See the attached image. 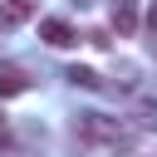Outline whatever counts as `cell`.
<instances>
[{
  "instance_id": "1",
  "label": "cell",
  "mask_w": 157,
  "mask_h": 157,
  "mask_svg": "<svg viewBox=\"0 0 157 157\" xmlns=\"http://www.w3.org/2000/svg\"><path fill=\"white\" fill-rule=\"evenodd\" d=\"M74 132L93 147H113V152H132V128L123 118H108V113H78Z\"/></svg>"
},
{
  "instance_id": "2",
  "label": "cell",
  "mask_w": 157,
  "mask_h": 157,
  "mask_svg": "<svg viewBox=\"0 0 157 157\" xmlns=\"http://www.w3.org/2000/svg\"><path fill=\"white\" fill-rule=\"evenodd\" d=\"M39 39H44V44H54V49L78 44V34H74V25H69V20H39Z\"/></svg>"
},
{
  "instance_id": "3",
  "label": "cell",
  "mask_w": 157,
  "mask_h": 157,
  "mask_svg": "<svg viewBox=\"0 0 157 157\" xmlns=\"http://www.w3.org/2000/svg\"><path fill=\"white\" fill-rule=\"evenodd\" d=\"M34 10H39V0H0V25L15 29L25 20H34Z\"/></svg>"
},
{
  "instance_id": "4",
  "label": "cell",
  "mask_w": 157,
  "mask_h": 157,
  "mask_svg": "<svg viewBox=\"0 0 157 157\" xmlns=\"http://www.w3.org/2000/svg\"><path fill=\"white\" fill-rule=\"evenodd\" d=\"M25 88H29V74L15 64H0V98H20Z\"/></svg>"
},
{
  "instance_id": "5",
  "label": "cell",
  "mask_w": 157,
  "mask_h": 157,
  "mask_svg": "<svg viewBox=\"0 0 157 157\" xmlns=\"http://www.w3.org/2000/svg\"><path fill=\"white\" fill-rule=\"evenodd\" d=\"M113 29H118V34H132V29H137V10H132V0H113Z\"/></svg>"
},
{
  "instance_id": "6",
  "label": "cell",
  "mask_w": 157,
  "mask_h": 157,
  "mask_svg": "<svg viewBox=\"0 0 157 157\" xmlns=\"http://www.w3.org/2000/svg\"><path fill=\"white\" fill-rule=\"evenodd\" d=\"M64 78H69V83H74V88H93V93H98V88H103V78H98V74H93V69H83V64H74V69H69V74H64Z\"/></svg>"
},
{
  "instance_id": "7",
  "label": "cell",
  "mask_w": 157,
  "mask_h": 157,
  "mask_svg": "<svg viewBox=\"0 0 157 157\" xmlns=\"http://www.w3.org/2000/svg\"><path fill=\"white\" fill-rule=\"evenodd\" d=\"M88 44H93V49H108L113 34H108V29H88Z\"/></svg>"
},
{
  "instance_id": "8",
  "label": "cell",
  "mask_w": 157,
  "mask_h": 157,
  "mask_svg": "<svg viewBox=\"0 0 157 157\" xmlns=\"http://www.w3.org/2000/svg\"><path fill=\"white\" fill-rule=\"evenodd\" d=\"M147 29H152V39H157V0H152V10H147Z\"/></svg>"
},
{
  "instance_id": "9",
  "label": "cell",
  "mask_w": 157,
  "mask_h": 157,
  "mask_svg": "<svg viewBox=\"0 0 157 157\" xmlns=\"http://www.w3.org/2000/svg\"><path fill=\"white\" fill-rule=\"evenodd\" d=\"M5 147H10V137H5V128H0V152H5Z\"/></svg>"
},
{
  "instance_id": "10",
  "label": "cell",
  "mask_w": 157,
  "mask_h": 157,
  "mask_svg": "<svg viewBox=\"0 0 157 157\" xmlns=\"http://www.w3.org/2000/svg\"><path fill=\"white\" fill-rule=\"evenodd\" d=\"M0 128H5V113H0Z\"/></svg>"
},
{
  "instance_id": "11",
  "label": "cell",
  "mask_w": 157,
  "mask_h": 157,
  "mask_svg": "<svg viewBox=\"0 0 157 157\" xmlns=\"http://www.w3.org/2000/svg\"><path fill=\"white\" fill-rule=\"evenodd\" d=\"M78 5H88V0H78Z\"/></svg>"
}]
</instances>
